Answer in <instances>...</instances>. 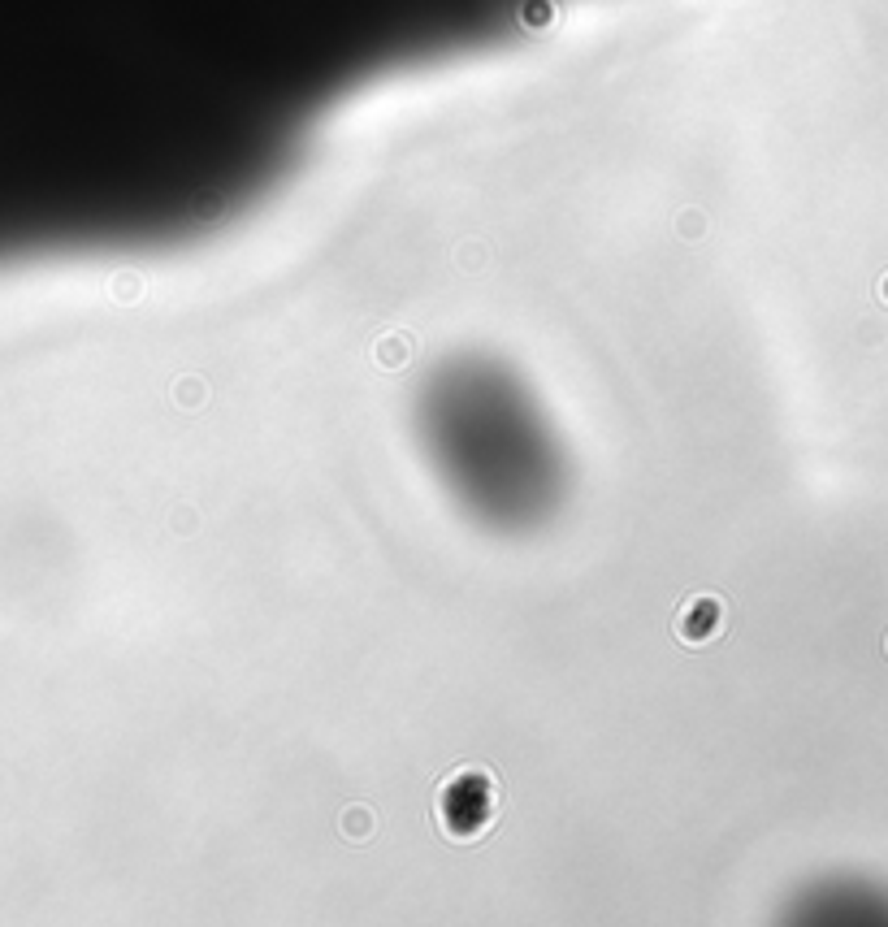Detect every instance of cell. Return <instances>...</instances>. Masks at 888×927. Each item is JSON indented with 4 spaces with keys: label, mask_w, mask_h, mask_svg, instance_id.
Segmentation results:
<instances>
[{
    "label": "cell",
    "mask_w": 888,
    "mask_h": 927,
    "mask_svg": "<svg viewBox=\"0 0 888 927\" xmlns=\"http://www.w3.org/2000/svg\"><path fill=\"white\" fill-rule=\"evenodd\" d=\"M724 629H728V603L720 594H694L676 607L672 633L681 637L685 646H711L724 637Z\"/></svg>",
    "instance_id": "cell-2"
},
{
    "label": "cell",
    "mask_w": 888,
    "mask_h": 927,
    "mask_svg": "<svg viewBox=\"0 0 888 927\" xmlns=\"http://www.w3.org/2000/svg\"><path fill=\"white\" fill-rule=\"evenodd\" d=\"M884 655H888V637H884Z\"/></svg>",
    "instance_id": "cell-7"
},
{
    "label": "cell",
    "mask_w": 888,
    "mask_h": 927,
    "mask_svg": "<svg viewBox=\"0 0 888 927\" xmlns=\"http://www.w3.org/2000/svg\"><path fill=\"white\" fill-rule=\"evenodd\" d=\"M117 295H130V299H135V295H139V278H117Z\"/></svg>",
    "instance_id": "cell-5"
},
{
    "label": "cell",
    "mask_w": 888,
    "mask_h": 927,
    "mask_svg": "<svg viewBox=\"0 0 888 927\" xmlns=\"http://www.w3.org/2000/svg\"><path fill=\"white\" fill-rule=\"evenodd\" d=\"M377 360L386 364V369H399V364L412 360V338L408 334H390L377 343Z\"/></svg>",
    "instance_id": "cell-3"
},
{
    "label": "cell",
    "mask_w": 888,
    "mask_h": 927,
    "mask_svg": "<svg viewBox=\"0 0 888 927\" xmlns=\"http://www.w3.org/2000/svg\"><path fill=\"white\" fill-rule=\"evenodd\" d=\"M880 299H884V304H888V273H884V278H880Z\"/></svg>",
    "instance_id": "cell-6"
},
{
    "label": "cell",
    "mask_w": 888,
    "mask_h": 927,
    "mask_svg": "<svg viewBox=\"0 0 888 927\" xmlns=\"http://www.w3.org/2000/svg\"><path fill=\"white\" fill-rule=\"evenodd\" d=\"M499 819V780L486 767H455L434 793V824L447 841L473 845Z\"/></svg>",
    "instance_id": "cell-1"
},
{
    "label": "cell",
    "mask_w": 888,
    "mask_h": 927,
    "mask_svg": "<svg viewBox=\"0 0 888 927\" xmlns=\"http://www.w3.org/2000/svg\"><path fill=\"white\" fill-rule=\"evenodd\" d=\"M373 824H377V819H373L369 811H364V806H351V811L343 815V832H347L351 841H364V832H369Z\"/></svg>",
    "instance_id": "cell-4"
}]
</instances>
